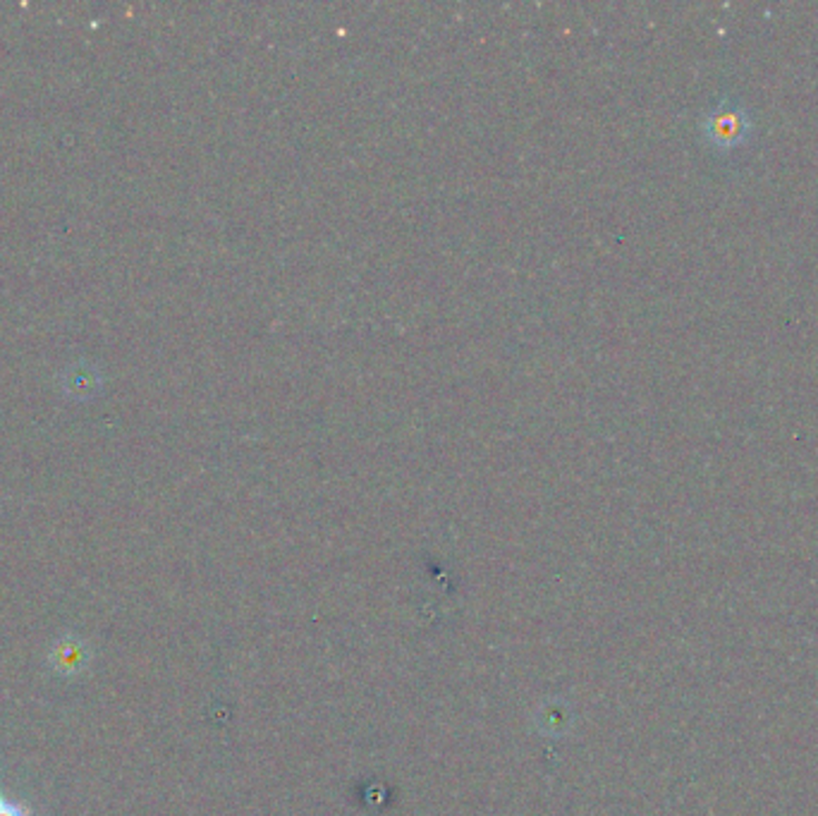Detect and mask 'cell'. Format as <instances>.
Returning a JSON list of instances; mask_svg holds the SVG:
<instances>
[{
    "label": "cell",
    "mask_w": 818,
    "mask_h": 816,
    "mask_svg": "<svg viewBox=\"0 0 818 816\" xmlns=\"http://www.w3.org/2000/svg\"><path fill=\"white\" fill-rule=\"evenodd\" d=\"M72 649V645H62L60 649H58V653H56V666L58 668H62V666H68V670H70V674H72V670H77L79 666H85L87 661H85V656L82 653H79V651H70Z\"/></svg>",
    "instance_id": "cell-1"
},
{
    "label": "cell",
    "mask_w": 818,
    "mask_h": 816,
    "mask_svg": "<svg viewBox=\"0 0 818 816\" xmlns=\"http://www.w3.org/2000/svg\"><path fill=\"white\" fill-rule=\"evenodd\" d=\"M0 816H29V812L20 803H12V799L8 797H0Z\"/></svg>",
    "instance_id": "cell-2"
}]
</instances>
